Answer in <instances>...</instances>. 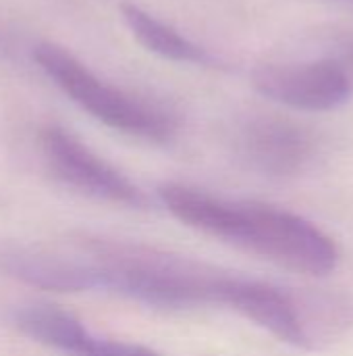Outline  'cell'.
<instances>
[{"mask_svg": "<svg viewBox=\"0 0 353 356\" xmlns=\"http://www.w3.org/2000/svg\"><path fill=\"white\" fill-rule=\"evenodd\" d=\"M0 269L40 290L114 292L160 309L225 307L241 317L252 309L258 290V280L108 238H81L62 248L2 250Z\"/></svg>", "mask_w": 353, "mask_h": 356, "instance_id": "6da1fadb", "label": "cell"}, {"mask_svg": "<svg viewBox=\"0 0 353 356\" xmlns=\"http://www.w3.org/2000/svg\"><path fill=\"white\" fill-rule=\"evenodd\" d=\"M158 196L185 225L285 269L320 277L337 267L339 252L333 240L295 213L221 198L183 184H164L158 188Z\"/></svg>", "mask_w": 353, "mask_h": 356, "instance_id": "7a4b0ae2", "label": "cell"}, {"mask_svg": "<svg viewBox=\"0 0 353 356\" xmlns=\"http://www.w3.org/2000/svg\"><path fill=\"white\" fill-rule=\"evenodd\" d=\"M31 56L48 79L100 123L150 142H169L177 134L179 119L175 113L106 83L67 48L40 42Z\"/></svg>", "mask_w": 353, "mask_h": 356, "instance_id": "3957f363", "label": "cell"}, {"mask_svg": "<svg viewBox=\"0 0 353 356\" xmlns=\"http://www.w3.org/2000/svg\"><path fill=\"white\" fill-rule=\"evenodd\" d=\"M37 142L48 171L67 188L110 204H123L131 209L146 207L144 192L129 177L92 152L64 127L56 123L44 125L40 129Z\"/></svg>", "mask_w": 353, "mask_h": 356, "instance_id": "277c9868", "label": "cell"}, {"mask_svg": "<svg viewBox=\"0 0 353 356\" xmlns=\"http://www.w3.org/2000/svg\"><path fill=\"white\" fill-rule=\"evenodd\" d=\"M318 150L314 134L281 115H252L235 134V152L241 163L273 179H289L304 173Z\"/></svg>", "mask_w": 353, "mask_h": 356, "instance_id": "5b68a950", "label": "cell"}, {"mask_svg": "<svg viewBox=\"0 0 353 356\" xmlns=\"http://www.w3.org/2000/svg\"><path fill=\"white\" fill-rule=\"evenodd\" d=\"M254 88L289 108L335 111L350 100L353 83L345 69L331 56L304 63H270L252 73Z\"/></svg>", "mask_w": 353, "mask_h": 356, "instance_id": "8992f818", "label": "cell"}, {"mask_svg": "<svg viewBox=\"0 0 353 356\" xmlns=\"http://www.w3.org/2000/svg\"><path fill=\"white\" fill-rule=\"evenodd\" d=\"M17 327L31 340L73 356H160L129 342L96 338L71 313L52 305H31L15 315Z\"/></svg>", "mask_w": 353, "mask_h": 356, "instance_id": "52a82bcc", "label": "cell"}, {"mask_svg": "<svg viewBox=\"0 0 353 356\" xmlns=\"http://www.w3.org/2000/svg\"><path fill=\"white\" fill-rule=\"evenodd\" d=\"M121 15L125 19V25L133 33V38L150 52L177 63H196V65H210L214 63V56L189 40L187 35L179 33L173 25L160 21L152 13L144 10L137 4L123 2Z\"/></svg>", "mask_w": 353, "mask_h": 356, "instance_id": "ba28073f", "label": "cell"}, {"mask_svg": "<svg viewBox=\"0 0 353 356\" xmlns=\"http://www.w3.org/2000/svg\"><path fill=\"white\" fill-rule=\"evenodd\" d=\"M329 56L335 58L345 73L350 75L353 83V31L350 29H341L337 31L331 40H329Z\"/></svg>", "mask_w": 353, "mask_h": 356, "instance_id": "9c48e42d", "label": "cell"}, {"mask_svg": "<svg viewBox=\"0 0 353 356\" xmlns=\"http://www.w3.org/2000/svg\"><path fill=\"white\" fill-rule=\"evenodd\" d=\"M337 2H341V4H347V6H352L353 8V0H337Z\"/></svg>", "mask_w": 353, "mask_h": 356, "instance_id": "30bf717a", "label": "cell"}]
</instances>
